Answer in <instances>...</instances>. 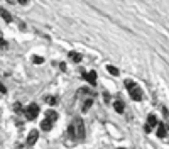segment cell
I'll return each mask as SVG.
<instances>
[{
    "label": "cell",
    "mask_w": 169,
    "mask_h": 149,
    "mask_svg": "<svg viewBox=\"0 0 169 149\" xmlns=\"http://www.w3.org/2000/svg\"><path fill=\"white\" fill-rule=\"evenodd\" d=\"M92 103H93V100H92V98H88V100L85 102V105H83V112H88V109L92 107Z\"/></svg>",
    "instance_id": "9a60e30c"
},
{
    "label": "cell",
    "mask_w": 169,
    "mask_h": 149,
    "mask_svg": "<svg viewBox=\"0 0 169 149\" xmlns=\"http://www.w3.org/2000/svg\"><path fill=\"white\" fill-rule=\"evenodd\" d=\"M37 115H39V105L37 103H31V105L25 109V117H27L29 120H34Z\"/></svg>",
    "instance_id": "3957f363"
},
{
    "label": "cell",
    "mask_w": 169,
    "mask_h": 149,
    "mask_svg": "<svg viewBox=\"0 0 169 149\" xmlns=\"http://www.w3.org/2000/svg\"><path fill=\"white\" fill-rule=\"evenodd\" d=\"M107 71H108L110 74H113V76H117V74H118V70H117L115 66H112V64H108V66H107Z\"/></svg>",
    "instance_id": "4fadbf2b"
},
{
    "label": "cell",
    "mask_w": 169,
    "mask_h": 149,
    "mask_svg": "<svg viewBox=\"0 0 169 149\" xmlns=\"http://www.w3.org/2000/svg\"><path fill=\"white\" fill-rule=\"evenodd\" d=\"M2 36H3V34H2V31H0V41H2V39H3V37H2Z\"/></svg>",
    "instance_id": "603a6c76"
},
{
    "label": "cell",
    "mask_w": 169,
    "mask_h": 149,
    "mask_svg": "<svg viewBox=\"0 0 169 149\" xmlns=\"http://www.w3.org/2000/svg\"><path fill=\"white\" fill-rule=\"evenodd\" d=\"M0 93H7V88H5L2 83H0Z\"/></svg>",
    "instance_id": "ac0fdd59"
},
{
    "label": "cell",
    "mask_w": 169,
    "mask_h": 149,
    "mask_svg": "<svg viewBox=\"0 0 169 149\" xmlns=\"http://www.w3.org/2000/svg\"><path fill=\"white\" fill-rule=\"evenodd\" d=\"M14 109H15V110H22V105H19V103H15V105H14Z\"/></svg>",
    "instance_id": "44dd1931"
},
{
    "label": "cell",
    "mask_w": 169,
    "mask_h": 149,
    "mask_svg": "<svg viewBox=\"0 0 169 149\" xmlns=\"http://www.w3.org/2000/svg\"><path fill=\"white\" fill-rule=\"evenodd\" d=\"M37 139H39V130L32 129L29 132V136H27V146H34L37 142Z\"/></svg>",
    "instance_id": "277c9868"
},
{
    "label": "cell",
    "mask_w": 169,
    "mask_h": 149,
    "mask_svg": "<svg viewBox=\"0 0 169 149\" xmlns=\"http://www.w3.org/2000/svg\"><path fill=\"white\" fill-rule=\"evenodd\" d=\"M144 130H146V132H147V134H149V132H152V127H149V126H147V124H146V127H144Z\"/></svg>",
    "instance_id": "d6986e66"
},
{
    "label": "cell",
    "mask_w": 169,
    "mask_h": 149,
    "mask_svg": "<svg viewBox=\"0 0 169 149\" xmlns=\"http://www.w3.org/2000/svg\"><path fill=\"white\" fill-rule=\"evenodd\" d=\"M129 90V93H130V97H132V100H135V102H140L142 100V90H140V87L139 85H132L130 88H127Z\"/></svg>",
    "instance_id": "7a4b0ae2"
},
{
    "label": "cell",
    "mask_w": 169,
    "mask_h": 149,
    "mask_svg": "<svg viewBox=\"0 0 169 149\" xmlns=\"http://www.w3.org/2000/svg\"><path fill=\"white\" fill-rule=\"evenodd\" d=\"M68 56H69V59L75 61V63H81V59H83V56L79 54V53H75V51H69Z\"/></svg>",
    "instance_id": "ba28073f"
},
{
    "label": "cell",
    "mask_w": 169,
    "mask_h": 149,
    "mask_svg": "<svg viewBox=\"0 0 169 149\" xmlns=\"http://www.w3.org/2000/svg\"><path fill=\"white\" fill-rule=\"evenodd\" d=\"M73 130H75V137L85 139V124H83V119L81 117H76L75 119V127H73Z\"/></svg>",
    "instance_id": "6da1fadb"
},
{
    "label": "cell",
    "mask_w": 169,
    "mask_h": 149,
    "mask_svg": "<svg viewBox=\"0 0 169 149\" xmlns=\"http://www.w3.org/2000/svg\"><path fill=\"white\" fill-rule=\"evenodd\" d=\"M0 15L5 19V22H12V15L7 12V10H3V9H0Z\"/></svg>",
    "instance_id": "8fae6325"
},
{
    "label": "cell",
    "mask_w": 169,
    "mask_h": 149,
    "mask_svg": "<svg viewBox=\"0 0 169 149\" xmlns=\"http://www.w3.org/2000/svg\"><path fill=\"white\" fill-rule=\"evenodd\" d=\"M17 2H19L20 5H27L29 3V0H17Z\"/></svg>",
    "instance_id": "ffe728a7"
},
{
    "label": "cell",
    "mask_w": 169,
    "mask_h": 149,
    "mask_svg": "<svg viewBox=\"0 0 169 149\" xmlns=\"http://www.w3.org/2000/svg\"><path fill=\"white\" fill-rule=\"evenodd\" d=\"M0 46H2V48H3V49H7V48H9V44H7V42H5V41H3V39H2V41H0Z\"/></svg>",
    "instance_id": "e0dca14e"
},
{
    "label": "cell",
    "mask_w": 169,
    "mask_h": 149,
    "mask_svg": "<svg viewBox=\"0 0 169 149\" xmlns=\"http://www.w3.org/2000/svg\"><path fill=\"white\" fill-rule=\"evenodd\" d=\"M46 117H47V119H51L53 122H56V120H57V113H56L54 110H49V112H46Z\"/></svg>",
    "instance_id": "7c38bea8"
},
{
    "label": "cell",
    "mask_w": 169,
    "mask_h": 149,
    "mask_svg": "<svg viewBox=\"0 0 169 149\" xmlns=\"http://www.w3.org/2000/svg\"><path fill=\"white\" fill-rule=\"evenodd\" d=\"M157 136H159L161 139H164V137L168 136V129H166V126H164V124H161V122H157Z\"/></svg>",
    "instance_id": "8992f818"
},
{
    "label": "cell",
    "mask_w": 169,
    "mask_h": 149,
    "mask_svg": "<svg viewBox=\"0 0 169 149\" xmlns=\"http://www.w3.org/2000/svg\"><path fill=\"white\" fill-rule=\"evenodd\" d=\"M47 102H49V105H51V107L57 105V98H56V97H49V98H47Z\"/></svg>",
    "instance_id": "2e32d148"
},
{
    "label": "cell",
    "mask_w": 169,
    "mask_h": 149,
    "mask_svg": "<svg viewBox=\"0 0 169 149\" xmlns=\"http://www.w3.org/2000/svg\"><path fill=\"white\" fill-rule=\"evenodd\" d=\"M32 63H34V64H42V63H44V58H41V56H32Z\"/></svg>",
    "instance_id": "5bb4252c"
},
{
    "label": "cell",
    "mask_w": 169,
    "mask_h": 149,
    "mask_svg": "<svg viewBox=\"0 0 169 149\" xmlns=\"http://www.w3.org/2000/svg\"><path fill=\"white\" fill-rule=\"evenodd\" d=\"M113 109H115V112H118V113H124V110H125V105H124V102L117 100V102L113 103Z\"/></svg>",
    "instance_id": "30bf717a"
},
{
    "label": "cell",
    "mask_w": 169,
    "mask_h": 149,
    "mask_svg": "<svg viewBox=\"0 0 169 149\" xmlns=\"http://www.w3.org/2000/svg\"><path fill=\"white\" fill-rule=\"evenodd\" d=\"M59 68H61V71H64V70H66V64H64V63H61V64H59Z\"/></svg>",
    "instance_id": "7402d4cb"
},
{
    "label": "cell",
    "mask_w": 169,
    "mask_h": 149,
    "mask_svg": "<svg viewBox=\"0 0 169 149\" xmlns=\"http://www.w3.org/2000/svg\"><path fill=\"white\" fill-rule=\"evenodd\" d=\"M157 122H159V120H157V117H156L154 113H150L149 117H147V126H149V127H152V129L157 126Z\"/></svg>",
    "instance_id": "9c48e42d"
},
{
    "label": "cell",
    "mask_w": 169,
    "mask_h": 149,
    "mask_svg": "<svg viewBox=\"0 0 169 149\" xmlns=\"http://www.w3.org/2000/svg\"><path fill=\"white\" fill-rule=\"evenodd\" d=\"M53 124H54V122H53L51 119H46V120L41 122V129L42 130H51L53 129Z\"/></svg>",
    "instance_id": "52a82bcc"
},
{
    "label": "cell",
    "mask_w": 169,
    "mask_h": 149,
    "mask_svg": "<svg viewBox=\"0 0 169 149\" xmlns=\"http://www.w3.org/2000/svg\"><path fill=\"white\" fill-rule=\"evenodd\" d=\"M85 80H86L90 85H96V71H88V73H85Z\"/></svg>",
    "instance_id": "5b68a950"
}]
</instances>
